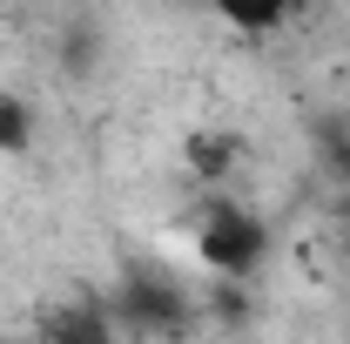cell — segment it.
<instances>
[{
  "instance_id": "3957f363",
  "label": "cell",
  "mask_w": 350,
  "mask_h": 344,
  "mask_svg": "<svg viewBox=\"0 0 350 344\" xmlns=\"http://www.w3.org/2000/svg\"><path fill=\"white\" fill-rule=\"evenodd\" d=\"M41 344H122V331H115L108 304H68L41 324Z\"/></svg>"
},
{
  "instance_id": "52a82bcc",
  "label": "cell",
  "mask_w": 350,
  "mask_h": 344,
  "mask_svg": "<svg viewBox=\"0 0 350 344\" xmlns=\"http://www.w3.org/2000/svg\"><path fill=\"white\" fill-rule=\"evenodd\" d=\"M344 250H350V189H344Z\"/></svg>"
},
{
  "instance_id": "277c9868",
  "label": "cell",
  "mask_w": 350,
  "mask_h": 344,
  "mask_svg": "<svg viewBox=\"0 0 350 344\" xmlns=\"http://www.w3.org/2000/svg\"><path fill=\"white\" fill-rule=\"evenodd\" d=\"M189 169L202 175V182H222V175L243 162V135H222V129H202V135H189Z\"/></svg>"
},
{
  "instance_id": "8992f818",
  "label": "cell",
  "mask_w": 350,
  "mask_h": 344,
  "mask_svg": "<svg viewBox=\"0 0 350 344\" xmlns=\"http://www.w3.org/2000/svg\"><path fill=\"white\" fill-rule=\"evenodd\" d=\"M229 21H236V27H250V34H269V27H283V21H290V7H229Z\"/></svg>"
},
{
  "instance_id": "7a4b0ae2",
  "label": "cell",
  "mask_w": 350,
  "mask_h": 344,
  "mask_svg": "<svg viewBox=\"0 0 350 344\" xmlns=\"http://www.w3.org/2000/svg\"><path fill=\"white\" fill-rule=\"evenodd\" d=\"M269 223L256 210H243V203H209L202 210V230H196V257L202 270H216L229 284H250L262 263H269Z\"/></svg>"
},
{
  "instance_id": "6da1fadb",
  "label": "cell",
  "mask_w": 350,
  "mask_h": 344,
  "mask_svg": "<svg viewBox=\"0 0 350 344\" xmlns=\"http://www.w3.org/2000/svg\"><path fill=\"white\" fill-rule=\"evenodd\" d=\"M108 317H115V331H135V338H189L202 310L162 263H129L108 297Z\"/></svg>"
},
{
  "instance_id": "5b68a950",
  "label": "cell",
  "mask_w": 350,
  "mask_h": 344,
  "mask_svg": "<svg viewBox=\"0 0 350 344\" xmlns=\"http://www.w3.org/2000/svg\"><path fill=\"white\" fill-rule=\"evenodd\" d=\"M34 135H41L34 108H27L21 95H0V156H7V162H21V156L34 149Z\"/></svg>"
}]
</instances>
